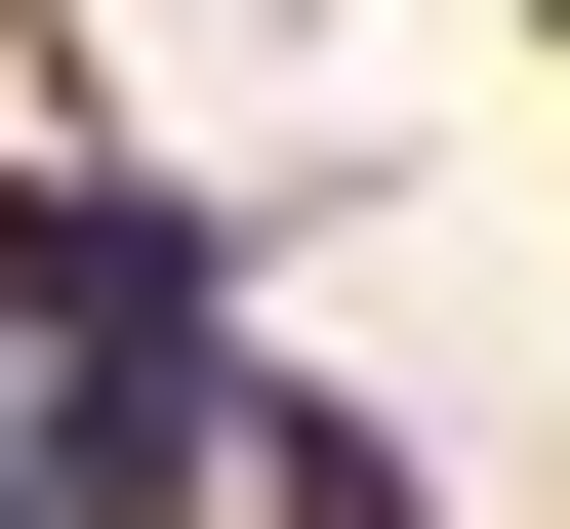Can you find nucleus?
Instances as JSON below:
<instances>
[{"instance_id":"obj_1","label":"nucleus","mask_w":570,"mask_h":529,"mask_svg":"<svg viewBox=\"0 0 570 529\" xmlns=\"http://www.w3.org/2000/svg\"><path fill=\"white\" fill-rule=\"evenodd\" d=\"M0 326H41V366L204 326V204H164V164H0Z\"/></svg>"},{"instance_id":"obj_3","label":"nucleus","mask_w":570,"mask_h":529,"mask_svg":"<svg viewBox=\"0 0 570 529\" xmlns=\"http://www.w3.org/2000/svg\"><path fill=\"white\" fill-rule=\"evenodd\" d=\"M0 529H41V448H0Z\"/></svg>"},{"instance_id":"obj_2","label":"nucleus","mask_w":570,"mask_h":529,"mask_svg":"<svg viewBox=\"0 0 570 529\" xmlns=\"http://www.w3.org/2000/svg\"><path fill=\"white\" fill-rule=\"evenodd\" d=\"M245 529H449V489H407L367 408H245Z\"/></svg>"}]
</instances>
